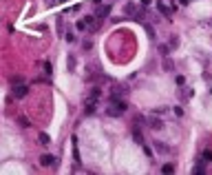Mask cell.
I'll use <instances>...</instances> for the list:
<instances>
[{
    "instance_id": "44dd1931",
    "label": "cell",
    "mask_w": 212,
    "mask_h": 175,
    "mask_svg": "<svg viewBox=\"0 0 212 175\" xmlns=\"http://www.w3.org/2000/svg\"><path fill=\"white\" fill-rule=\"evenodd\" d=\"M174 115L181 117V115H183V109H181V106H174Z\"/></svg>"
},
{
    "instance_id": "2e32d148",
    "label": "cell",
    "mask_w": 212,
    "mask_h": 175,
    "mask_svg": "<svg viewBox=\"0 0 212 175\" xmlns=\"http://www.w3.org/2000/svg\"><path fill=\"white\" fill-rule=\"evenodd\" d=\"M144 27H146V33H148L150 38H155V29H153V27L150 24H144Z\"/></svg>"
},
{
    "instance_id": "d6986e66",
    "label": "cell",
    "mask_w": 212,
    "mask_h": 175,
    "mask_svg": "<svg viewBox=\"0 0 212 175\" xmlns=\"http://www.w3.org/2000/svg\"><path fill=\"white\" fill-rule=\"evenodd\" d=\"M73 69H75V58L71 56V58H69V71H73Z\"/></svg>"
},
{
    "instance_id": "52a82bcc",
    "label": "cell",
    "mask_w": 212,
    "mask_h": 175,
    "mask_svg": "<svg viewBox=\"0 0 212 175\" xmlns=\"http://www.w3.org/2000/svg\"><path fill=\"white\" fill-rule=\"evenodd\" d=\"M155 151H157V153H168L170 149H168V146H166L163 142H159V140H157V142H155Z\"/></svg>"
},
{
    "instance_id": "7c38bea8",
    "label": "cell",
    "mask_w": 212,
    "mask_h": 175,
    "mask_svg": "<svg viewBox=\"0 0 212 175\" xmlns=\"http://www.w3.org/2000/svg\"><path fill=\"white\" fill-rule=\"evenodd\" d=\"M163 69H166V71H172V69H174V64H172V60H168V58H163Z\"/></svg>"
},
{
    "instance_id": "8992f818",
    "label": "cell",
    "mask_w": 212,
    "mask_h": 175,
    "mask_svg": "<svg viewBox=\"0 0 212 175\" xmlns=\"http://www.w3.org/2000/svg\"><path fill=\"white\" fill-rule=\"evenodd\" d=\"M110 13V5H106V7H99L97 9V13H95V18H97V20H104V18Z\"/></svg>"
},
{
    "instance_id": "5b68a950",
    "label": "cell",
    "mask_w": 212,
    "mask_h": 175,
    "mask_svg": "<svg viewBox=\"0 0 212 175\" xmlns=\"http://www.w3.org/2000/svg\"><path fill=\"white\" fill-rule=\"evenodd\" d=\"M146 122H148V126H150V128H155V131L163 126V122H161L159 117H155V115H153V117H148V120H146Z\"/></svg>"
},
{
    "instance_id": "9a60e30c",
    "label": "cell",
    "mask_w": 212,
    "mask_h": 175,
    "mask_svg": "<svg viewBox=\"0 0 212 175\" xmlns=\"http://www.w3.org/2000/svg\"><path fill=\"white\" fill-rule=\"evenodd\" d=\"M99 93H102V91H99V89L95 87L93 91H91V98H93V100H97V98H99Z\"/></svg>"
},
{
    "instance_id": "603a6c76",
    "label": "cell",
    "mask_w": 212,
    "mask_h": 175,
    "mask_svg": "<svg viewBox=\"0 0 212 175\" xmlns=\"http://www.w3.org/2000/svg\"><path fill=\"white\" fill-rule=\"evenodd\" d=\"M179 2H181V5H188V2H190V0H179Z\"/></svg>"
},
{
    "instance_id": "9c48e42d",
    "label": "cell",
    "mask_w": 212,
    "mask_h": 175,
    "mask_svg": "<svg viewBox=\"0 0 212 175\" xmlns=\"http://www.w3.org/2000/svg\"><path fill=\"white\" fill-rule=\"evenodd\" d=\"M38 140H40V144H42V146H49V144H51V137H49L47 133H40Z\"/></svg>"
},
{
    "instance_id": "8fae6325",
    "label": "cell",
    "mask_w": 212,
    "mask_h": 175,
    "mask_svg": "<svg viewBox=\"0 0 212 175\" xmlns=\"http://www.w3.org/2000/svg\"><path fill=\"white\" fill-rule=\"evenodd\" d=\"M159 11H161V13H163V16H166V18L170 20V9L166 7V5H161V2H159Z\"/></svg>"
},
{
    "instance_id": "6da1fadb",
    "label": "cell",
    "mask_w": 212,
    "mask_h": 175,
    "mask_svg": "<svg viewBox=\"0 0 212 175\" xmlns=\"http://www.w3.org/2000/svg\"><path fill=\"white\" fill-rule=\"evenodd\" d=\"M108 102H110V106H106V115H110V117L122 115V113L126 111V109H128L126 100H119V98H113V95L108 98Z\"/></svg>"
},
{
    "instance_id": "ffe728a7",
    "label": "cell",
    "mask_w": 212,
    "mask_h": 175,
    "mask_svg": "<svg viewBox=\"0 0 212 175\" xmlns=\"http://www.w3.org/2000/svg\"><path fill=\"white\" fill-rule=\"evenodd\" d=\"M77 31H86V22H84V20L77 22Z\"/></svg>"
},
{
    "instance_id": "e0dca14e",
    "label": "cell",
    "mask_w": 212,
    "mask_h": 175,
    "mask_svg": "<svg viewBox=\"0 0 212 175\" xmlns=\"http://www.w3.org/2000/svg\"><path fill=\"white\" fill-rule=\"evenodd\" d=\"M203 162H212V151H206L203 153Z\"/></svg>"
},
{
    "instance_id": "7a4b0ae2",
    "label": "cell",
    "mask_w": 212,
    "mask_h": 175,
    "mask_svg": "<svg viewBox=\"0 0 212 175\" xmlns=\"http://www.w3.org/2000/svg\"><path fill=\"white\" fill-rule=\"evenodd\" d=\"M40 164H42V166H51V164H53V166H58V158H53V155H42V158H40Z\"/></svg>"
},
{
    "instance_id": "277c9868",
    "label": "cell",
    "mask_w": 212,
    "mask_h": 175,
    "mask_svg": "<svg viewBox=\"0 0 212 175\" xmlns=\"http://www.w3.org/2000/svg\"><path fill=\"white\" fill-rule=\"evenodd\" d=\"M11 95H13V98H22V95H27V87H24V84H16L13 91H11Z\"/></svg>"
},
{
    "instance_id": "4fadbf2b",
    "label": "cell",
    "mask_w": 212,
    "mask_h": 175,
    "mask_svg": "<svg viewBox=\"0 0 212 175\" xmlns=\"http://www.w3.org/2000/svg\"><path fill=\"white\" fill-rule=\"evenodd\" d=\"M159 56L161 58H168V47H166V44H159Z\"/></svg>"
},
{
    "instance_id": "30bf717a",
    "label": "cell",
    "mask_w": 212,
    "mask_h": 175,
    "mask_svg": "<svg viewBox=\"0 0 212 175\" xmlns=\"http://www.w3.org/2000/svg\"><path fill=\"white\" fill-rule=\"evenodd\" d=\"M133 137H135V142L139 144V146H144V137H142V133L137 131V128H135V131H133Z\"/></svg>"
},
{
    "instance_id": "ac0fdd59",
    "label": "cell",
    "mask_w": 212,
    "mask_h": 175,
    "mask_svg": "<svg viewBox=\"0 0 212 175\" xmlns=\"http://www.w3.org/2000/svg\"><path fill=\"white\" fill-rule=\"evenodd\" d=\"M64 38H66V42H75V40H77V38H75V35H73L71 31H69L66 35H64Z\"/></svg>"
},
{
    "instance_id": "7402d4cb",
    "label": "cell",
    "mask_w": 212,
    "mask_h": 175,
    "mask_svg": "<svg viewBox=\"0 0 212 175\" xmlns=\"http://www.w3.org/2000/svg\"><path fill=\"white\" fill-rule=\"evenodd\" d=\"M18 122H20V126H29V120H27V117H20Z\"/></svg>"
},
{
    "instance_id": "5bb4252c",
    "label": "cell",
    "mask_w": 212,
    "mask_h": 175,
    "mask_svg": "<svg viewBox=\"0 0 212 175\" xmlns=\"http://www.w3.org/2000/svg\"><path fill=\"white\" fill-rule=\"evenodd\" d=\"M172 171H174L172 164H163V166H161V173H172Z\"/></svg>"
},
{
    "instance_id": "3957f363",
    "label": "cell",
    "mask_w": 212,
    "mask_h": 175,
    "mask_svg": "<svg viewBox=\"0 0 212 175\" xmlns=\"http://www.w3.org/2000/svg\"><path fill=\"white\" fill-rule=\"evenodd\" d=\"M95 106H97V100H93V98H88V100H86V106H84V113H86V115H91V113H95Z\"/></svg>"
},
{
    "instance_id": "ba28073f",
    "label": "cell",
    "mask_w": 212,
    "mask_h": 175,
    "mask_svg": "<svg viewBox=\"0 0 212 175\" xmlns=\"http://www.w3.org/2000/svg\"><path fill=\"white\" fill-rule=\"evenodd\" d=\"M124 13H126V16H131V18H135V13H137V9H135V5H131V2H128V5L124 7Z\"/></svg>"
}]
</instances>
